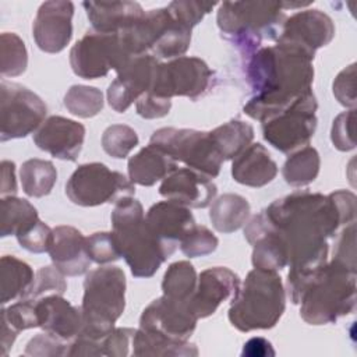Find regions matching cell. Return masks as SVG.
I'll use <instances>...</instances> for the list:
<instances>
[{"instance_id":"obj_23","label":"cell","mask_w":357,"mask_h":357,"mask_svg":"<svg viewBox=\"0 0 357 357\" xmlns=\"http://www.w3.org/2000/svg\"><path fill=\"white\" fill-rule=\"evenodd\" d=\"M82 233L73 226H57L53 229V241L49 255L53 265L64 276L84 275L91 265Z\"/></svg>"},{"instance_id":"obj_30","label":"cell","mask_w":357,"mask_h":357,"mask_svg":"<svg viewBox=\"0 0 357 357\" xmlns=\"http://www.w3.org/2000/svg\"><path fill=\"white\" fill-rule=\"evenodd\" d=\"M33 280V271L26 262L14 255H3L0 261V303L4 305L15 298H25Z\"/></svg>"},{"instance_id":"obj_19","label":"cell","mask_w":357,"mask_h":357,"mask_svg":"<svg viewBox=\"0 0 357 357\" xmlns=\"http://www.w3.org/2000/svg\"><path fill=\"white\" fill-rule=\"evenodd\" d=\"M335 36L332 18L321 10H304L286 18L278 40L297 45L315 54Z\"/></svg>"},{"instance_id":"obj_21","label":"cell","mask_w":357,"mask_h":357,"mask_svg":"<svg viewBox=\"0 0 357 357\" xmlns=\"http://www.w3.org/2000/svg\"><path fill=\"white\" fill-rule=\"evenodd\" d=\"M218 187L208 176L190 167H177L163 178L159 194L187 208H206L216 197Z\"/></svg>"},{"instance_id":"obj_47","label":"cell","mask_w":357,"mask_h":357,"mask_svg":"<svg viewBox=\"0 0 357 357\" xmlns=\"http://www.w3.org/2000/svg\"><path fill=\"white\" fill-rule=\"evenodd\" d=\"M66 340L45 332L33 336L25 349V356H64L67 354Z\"/></svg>"},{"instance_id":"obj_50","label":"cell","mask_w":357,"mask_h":357,"mask_svg":"<svg viewBox=\"0 0 357 357\" xmlns=\"http://www.w3.org/2000/svg\"><path fill=\"white\" fill-rule=\"evenodd\" d=\"M137 113L144 119H160L169 114L172 107V100L146 92L141 95L137 100Z\"/></svg>"},{"instance_id":"obj_24","label":"cell","mask_w":357,"mask_h":357,"mask_svg":"<svg viewBox=\"0 0 357 357\" xmlns=\"http://www.w3.org/2000/svg\"><path fill=\"white\" fill-rule=\"evenodd\" d=\"M39 328L63 340L74 339L82 329L81 307L73 305L59 294L36 300Z\"/></svg>"},{"instance_id":"obj_43","label":"cell","mask_w":357,"mask_h":357,"mask_svg":"<svg viewBox=\"0 0 357 357\" xmlns=\"http://www.w3.org/2000/svg\"><path fill=\"white\" fill-rule=\"evenodd\" d=\"M15 237L18 244L29 252H49V248L53 241V229H50L45 222L38 219L29 227L18 233Z\"/></svg>"},{"instance_id":"obj_13","label":"cell","mask_w":357,"mask_h":357,"mask_svg":"<svg viewBox=\"0 0 357 357\" xmlns=\"http://www.w3.org/2000/svg\"><path fill=\"white\" fill-rule=\"evenodd\" d=\"M212 81L213 71L202 59L181 56L159 63L149 92L166 99L185 96L195 100L208 92Z\"/></svg>"},{"instance_id":"obj_8","label":"cell","mask_w":357,"mask_h":357,"mask_svg":"<svg viewBox=\"0 0 357 357\" xmlns=\"http://www.w3.org/2000/svg\"><path fill=\"white\" fill-rule=\"evenodd\" d=\"M149 144L159 146L173 160L184 163L187 167L197 170L209 178L219 176L223 158L219 153L211 132L163 127L156 130Z\"/></svg>"},{"instance_id":"obj_25","label":"cell","mask_w":357,"mask_h":357,"mask_svg":"<svg viewBox=\"0 0 357 357\" xmlns=\"http://www.w3.org/2000/svg\"><path fill=\"white\" fill-rule=\"evenodd\" d=\"M82 6L92 28L100 33H121L145 14L137 1H84Z\"/></svg>"},{"instance_id":"obj_29","label":"cell","mask_w":357,"mask_h":357,"mask_svg":"<svg viewBox=\"0 0 357 357\" xmlns=\"http://www.w3.org/2000/svg\"><path fill=\"white\" fill-rule=\"evenodd\" d=\"M132 354L138 357H191L198 356V349L194 343H190L188 340H174L160 333L138 328L132 336Z\"/></svg>"},{"instance_id":"obj_16","label":"cell","mask_w":357,"mask_h":357,"mask_svg":"<svg viewBox=\"0 0 357 357\" xmlns=\"http://www.w3.org/2000/svg\"><path fill=\"white\" fill-rule=\"evenodd\" d=\"M74 4L64 0H52L40 4L33 20L32 35L42 52L59 53L73 36Z\"/></svg>"},{"instance_id":"obj_53","label":"cell","mask_w":357,"mask_h":357,"mask_svg":"<svg viewBox=\"0 0 357 357\" xmlns=\"http://www.w3.org/2000/svg\"><path fill=\"white\" fill-rule=\"evenodd\" d=\"M241 356L247 357H265V356H275V350L271 344L264 337H252L248 342L244 343L243 353Z\"/></svg>"},{"instance_id":"obj_41","label":"cell","mask_w":357,"mask_h":357,"mask_svg":"<svg viewBox=\"0 0 357 357\" xmlns=\"http://www.w3.org/2000/svg\"><path fill=\"white\" fill-rule=\"evenodd\" d=\"M218 245V237L208 227L199 225H194L180 241V250L188 258L212 254Z\"/></svg>"},{"instance_id":"obj_37","label":"cell","mask_w":357,"mask_h":357,"mask_svg":"<svg viewBox=\"0 0 357 357\" xmlns=\"http://www.w3.org/2000/svg\"><path fill=\"white\" fill-rule=\"evenodd\" d=\"M28 66V53L24 40L14 32L0 36V71L3 77H18Z\"/></svg>"},{"instance_id":"obj_32","label":"cell","mask_w":357,"mask_h":357,"mask_svg":"<svg viewBox=\"0 0 357 357\" xmlns=\"http://www.w3.org/2000/svg\"><path fill=\"white\" fill-rule=\"evenodd\" d=\"M223 160L237 158L254 139V128L243 120H230L209 131Z\"/></svg>"},{"instance_id":"obj_40","label":"cell","mask_w":357,"mask_h":357,"mask_svg":"<svg viewBox=\"0 0 357 357\" xmlns=\"http://www.w3.org/2000/svg\"><path fill=\"white\" fill-rule=\"evenodd\" d=\"M85 248L91 261L96 264H109L120 259L121 250L114 233L96 231L85 238Z\"/></svg>"},{"instance_id":"obj_4","label":"cell","mask_w":357,"mask_h":357,"mask_svg":"<svg viewBox=\"0 0 357 357\" xmlns=\"http://www.w3.org/2000/svg\"><path fill=\"white\" fill-rule=\"evenodd\" d=\"M300 315L310 325L336 322L356 308V269L332 258L317 271L305 287Z\"/></svg>"},{"instance_id":"obj_20","label":"cell","mask_w":357,"mask_h":357,"mask_svg":"<svg viewBox=\"0 0 357 357\" xmlns=\"http://www.w3.org/2000/svg\"><path fill=\"white\" fill-rule=\"evenodd\" d=\"M244 237L252 245L254 268L278 272L289 265L287 245L264 212L251 218L244 229Z\"/></svg>"},{"instance_id":"obj_22","label":"cell","mask_w":357,"mask_h":357,"mask_svg":"<svg viewBox=\"0 0 357 357\" xmlns=\"http://www.w3.org/2000/svg\"><path fill=\"white\" fill-rule=\"evenodd\" d=\"M145 220L169 257H172L181 238L195 225L190 208L169 199L152 205L145 215Z\"/></svg>"},{"instance_id":"obj_7","label":"cell","mask_w":357,"mask_h":357,"mask_svg":"<svg viewBox=\"0 0 357 357\" xmlns=\"http://www.w3.org/2000/svg\"><path fill=\"white\" fill-rule=\"evenodd\" d=\"M126 308V275L119 266H100L84 280L82 329L78 335L103 339Z\"/></svg>"},{"instance_id":"obj_14","label":"cell","mask_w":357,"mask_h":357,"mask_svg":"<svg viewBox=\"0 0 357 357\" xmlns=\"http://www.w3.org/2000/svg\"><path fill=\"white\" fill-rule=\"evenodd\" d=\"M159 61L152 54L130 57L117 70L116 79L107 88V102L117 113H124L138 98L151 91Z\"/></svg>"},{"instance_id":"obj_1","label":"cell","mask_w":357,"mask_h":357,"mask_svg":"<svg viewBox=\"0 0 357 357\" xmlns=\"http://www.w3.org/2000/svg\"><path fill=\"white\" fill-rule=\"evenodd\" d=\"M262 212L287 245V289L291 303L298 304L314 273L328 262V238L356 220V195L346 190L329 195L297 191Z\"/></svg>"},{"instance_id":"obj_28","label":"cell","mask_w":357,"mask_h":357,"mask_svg":"<svg viewBox=\"0 0 357 357\" xmlns=\"http://www.w3.org/2000/svg\"><path fill=\"white\" fill-rule=\"evenodd\" d=\"M1 356H7L21 331L39 326L36 300L20 298L10 307L1 308Z\"/></svg>"},{"instance_id":"obj_18","label":"cell","mask_w":357,"mask_h":357,"mask_svg":"<svg viewBox=\"0 0 357 357\" xmlns=\"http://www.w3.org/2000/svg\"><path fill=\"white\" fill-rule=\"evenodd\" d=\"M85 139V127L63 116H50L33 134L35 145L61 160H77Z\"/></svg>"},{"instance_id":"obj_44","label":"cell","mask_w":357,"mask_h":357,"mask_svg":"<svg viewBox=\"0 0 357 357\" xmlns=\"http://www.w3.org/2000/svg\"><path fill=\"white\" fill-rule=\"evenodd\" d=\"M216 6L215 1H194V0H178L172 1L167 7L173 15L191 29L201 22V20Z\"/></svg>"},{"instance_id":"obj_49","label":"cell","mask_w":357,"mask_h":357,"mask_svg":"<svg viewBox=\"0 0 357 357\" xmlns=\"http://www.w3.org/2000/svg\"><path fill=\"white\" fill-rule=\"evenodd\" d=\"M356 226L354 222L346 225L336 241L333 259L356 269Z\"/></svg>"},{"instance_id":"obj_9","label":"cell","mask_w":357,"mask_h":357,"mask_svg":"<svg viewBox=\"0 0 357 357\" xmlns=\"http://www.w3.org/2000/svg\"><path fill=\"white\" fill-rule=\"evenodd\" d=\"M135 192L134 183L123 173L110 170L99 162L78 166L66 184V195L79 206L116 204Z\"/></svg>"},{"instance_id":"obj_31","label":"cell","mask_w":357,"mask_h":357,"mask_svg":"<svg viewBox=\"0 0 357 357\" xmlns=\"http://www.w3.org/2000/svg\"><path fill=\"white\" fill-rule=\"evenodd\" d=\"M250 216L248 201L238 194H223L216 198L209 209L212 226L219 233H233L244 226Z\"/></svg>"},{"instance_id":"obj_12","label":"cell","mask_w":357,"mask_h":357,"mask_svg":"<svg viewBox=\"0 0 357 357\" xmlns=\"http://www.w3.org/2000/svg\"><path fill=\"white\" fill-rule=\"evenodd\" d=\"M47 107L40 96L31 89L1 81L0 84V141L24 138L39 128Z\"/></svg>"},{"instance_id":"obj_15","label":"cell","mask_w":357,"mask_h":357,"mask_svg":"<svg viewBox=\"0 0 357 357\" xmlns=\"http://www.w3.org/2000/svg\"><path fill=\"white\" fill-rule=\"evenodd\" d=\"M197 321L190 301L174 300L163 294L145 307L139 318V328L174 340H188L195 331Z\"/></svg>"},{"instance_id":"obj_26","label":"cell","mask_w":357,"mask_h":357,"mask_svg":"<svg viewBox=\"0 0 357 357\" xmlns=\"http://www.w3.org/2000/svg\"><path fill=\"white\" fill-rule=\"evenodd\" d=\"M278 174V165L261 144H251L233 159L231 176L234 181L248 187H264Z\"/></svg>"},{"instance_id":"obj_46","label":"cell","mask_w":357,"mask_h":357,"mask_svg":"<svg viewBox=\"0 0 357 357\" xmlns=\"http://www.w3.org/2000/svg\"><path fill=\"white\" fill-rule=\"evenodd\" d=\"M333 95L337 102L346 107L356 106V64H350L342 70L333 81Z\"/></svg>"},{"instance_id":"obj_5","label":"cell","mask_w":357,"mask_h":357,"mask_svg":"<svg viewBox=\"0 0 357 357\" xmlns=\"http://www.w3.org/2000/svg\"><path fill=\"white\" fill-rule=\"evenodd\" d=\"M112 225L131 273L135 278L153 276L169 255L149 229L141 202L132 197L120 198L112 212Z\"/></svg>"},{"instance_id":"obj_39","label":"cell","mask_w":357,"mask_h":357,"mask_svg":"<svg viewBox=\"0 0 357 357\" xmlns=\"http://www.w3.org/2000/svg\"><path fill=\"white\" fill-rule=\"evenodd\" d=\"M139 139L134 128L126 124H112L102 134L103 151L116 159H124L138 145Z\"/></svg>"},{"instance_id":"obj_6","label":"cell","mask_w":357,"mask_h":357,"mask_svg":"<svg viewBox=\"0 0 357 357\" xmlns=\"http://www.w3.org/2000/svg\"><path fill=\"white\" fill-rule=\"evenodd\" d=\"M286 293L275 271L248 272L229 308V321L240 332L273 328L284 312Z\"/></svg>"},{"instance_id":"obj_11","label":"cell","mask_w":357,"mask_h":357,"mask_svg":"<svg viewBox=\"0 0 357 357\" xmlns=\"http://www.w3.org/2000/svg\"><path fill=\"white\" fill-rule=\"evenodd\" d=\"M132 57L123 45L119 33L86 32L70 50V64L75 75L95 79L120 70Z\"/></svg>"},{"instance_id":"obj_34","label":"cell","mask_w":357,"mask_h":357,"mask_svg":"<svg viewBox=\"0 0 357 357\" xmlns=\"http://www.w3.org/2000/svg\"><path fill=\"white\" fill-rule=\"evenodd\" d=\"M20 178L26 195L40 198L52 192L57 180V170L50 160L33 158L22 163Z\"/></svg>"},{"instance_id":"obj_27","label":"cell","mask_w":357,"mask_h":357,"mask_svg":"<svg viewBox=\"0 0 357 357\" xmlns=\"http://www.w3.org/2000/svg\"><path fill=\"white\" fill-rule=\"evenodd\" d=\"M127 169L128 177L134 184L151 187L174 172L177 162L159 146L149 144L130 158Z\"/></svg>"},{"instance_id":"obj_3","label":"cell","mask_w":357,"mask_h":357,"mask_svg":"<svg viewBox=\"0 0 357 357\" xmlns=\"http://www.w3.org/2000/svg\"><path fill=\"white\" fill-rule=\"evenodd\" d=\"M286 18L282 1H225L216 15L222 35L244 57L264 40H278Z\"/></svg>"},{"instance_id":"obj_36","label":"cell","mask_w":357,"mask_h":357,"mask_svg":"<svg viewBox=\"0 0 357 357\" xmlns=\"http://www.w3.org/2000/svg\"><path fill=\"white\" fill-rule=\"evenodd\" d=\"M198 282L197 272L188 261H177L169 265L163 275L162 291L165 296L180 300L190 301L195 291Z\"/></svg>"},{"instance_id":"obj_45","label":"cell","mask_w":357,"mask_h":357,"mask_svg":"<svg viewBox=\"0 0 357 357\" xmlns=\"http://www.w3.org/2000/svg\"><path fill=\"white\" fill-rule=\"evenodd\" d=\"M353 126H354V109L340 113L332 124L331 139L335 148L339 151H351L356 148L354 137H353Z\"/></svg>"},{"instance_id":"obj_35","label":"cell","mask_w":357,"mask_h":357,"mask_svg":"<svg viewBox=\"0 0 357 357\" xmlns=\"http://www.w3.org/2000/svg\"><path fill=\"white\" fill-rule=\"evenodd\" d=\"M319 153L312 146H304L294 152L283 165L282 174L291 187H304L312 183L319 173Z\"/></svg>"},{"instance_id":"obj_17","label":"cell","mask_w":357,"mask_h":357,"mask_svg":"<svg viewBox=\"0 0 357 357\" xmlns=\"http://www.w3.org/2000/svg\"><path fill=\"white\" fill-rule=\"evenodd\" d=\"M238 289L237 273L225 266L208 268L198 276L195 291L190 298V308L198 319L206 318L215 314L222 303L233 298Z\"/></svg>"},{"instance_id":"obj_51","label":"cell","mask_w":357,"mask_h":357,"mask_svg":"<svg viewBox=\"0 0 357 357\" xmlns=\"http://www.w3.org/2000/svg\"><path fill=\"white\" fill-rule=\"evenodd\" d=\"M100 340L85 335H77L70 344L67 356H103Z\"/></svg>"},{"instance_id":"obj_2","label":"cell","mask_w":357,"mask_h":357,"mask_svg":"<svg viewBox=\"0 0 357 357\" xmlns=\"http://www.w3.org/2000/svg\"><path fill=\"white\" fill-rule=\"evenodd\" d=\"M314 53L287 42L276 40L251 53L245 61V77L255 93L244 113L261 123L289 109L314 81Z\"/></svg>"},{"instance_id":"obj_48","label":"cell","mask_w":357,"mask_h":357,"mask_svg":"<svg viewBox=\"0 0 357 357\" xmlns=\"http://www.w3.org/2000/svg\"><path fill=\"white\" fill-rule=\"evenodd\" d=\"M134 333L135 329L132 328H113L100 340L103 356L126 357L128 354L130 342H132Z\"/></svg>"},{"instance_id":"obj_10","label":"cell","mask_w":357,"mask_h":357,"mask_svg":"<svg viewBox=\"0 0 357 357\" xmlns=\"http://www.w3.org/2000/svg\"><path fill=\"white\" fill-rule=\"evenodd\" d=\"M317 107L312 89L304 92L289 109L262 123L264 139L283 153L307 145L317 130Z\"/></svg>"},{"instance_id":"obj_38","label":"cell","mask_w":357,"mask_h":357,"mask_svg":"<svg viewBox=\"0 0 357 357\" xmlns=\"http://www.w3.org/2000/svg\"><path fill=\"white\" fill-rule=\"evenodd\" d=\"M64 106L71 114L89 119L103 109V93L95 86L73 85L64 95Z\"/></svg>"},{"instance_id":"obj_42","label":"cell","mask_w":357,"mask_h":357,"mask_svg":"<svg viewBox=\"0 0 357 357\" xmlns=\"http://www.w3.org/2000/svg\"><path fill=\"white\" fill-rule=\"evenodd\" d=\"M67 290V282L64 275L53 265V266H42L38 269L35 275V280L26 293L25 298H42L50 294L63 296Z\"/></svg>"},{"instance_id":"obj_33","label":"cell","mask_w":357,"mask_h":357,"mask_svg":"<svg viewBox=\"0 0 357 357\" xmlns=\"http://www.w3.org/2000/svg\"><path fill=\"white\" fill-rule=\"evenodd\" d=\"M39 219L36 208L24 198L15 195L0 199V236H17Z\"/></svg>"},{"instance_id":"obj_52","label":"cell","mask_w":357,"mask_h":357,"mask_svg":"<svg viewBox=\"0 0 357 357\" xmlns=\"http://www.w3.org/2000/svg\"><path fill=\"white\" fill-rule=\"evenodd\" d=\"M1 197L14 195L17 192L15 181V165L11 160H1V181H0Z\"/></svg>"}]
</instances>
